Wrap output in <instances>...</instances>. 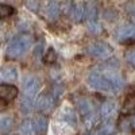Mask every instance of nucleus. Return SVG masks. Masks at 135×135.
I'll return each mask as SVG.
<instances>
[{"label": "nucleus", "mask_w": 135, "mask_h": 135, "mask_svg": "<svg viewBox=\"0 0 135 135\" xmlns=\"http://www.w3.org/2000/svg\"><path fill=\"white\" fill-rule=\"evenodd\" d=\"M32 126H34V131H35V134H41L43 135L45 132H46L47 130V119L45 116H35L32 120Z\"/></svg>", "instance_id": "nucleus-11"}, {"label": "nucleus", "mask_w": 135, "mask_h": 135, "mask_svg": "<svg viewBox=\"0 0 135 135\" xmlns=\"http://www.w3.org/2000/svg\"><path fill=\"white\" fill-rule=\"evenodd\" d=\"M60 4L57 2H47L45 4V15L46 18H49L50 20H55L60 15Z\"/></svg>", "instance_id": "nucleus-9"}, {"label": "nucleus", "mask_w": 135, "mask_h": 135, "mask_svg": "<svg viewBox=\"0 0 135 135\" xmlns=\"http://www.w3.org/2000/svg\"><path fill=\"white\" fill-rule=\"evenodd\" d=\"M86 135H95V134H86Z\"/></svg>", "instance_id": "nucleus-29"}, {"label": "nucleus", "mask_w": 135, "mask_h": 135, "mask_svg": "<svg viewBox=\"0 0 135 135\" xmlns=\"http://www.w3.org/2000/svg\"><path fill=\"white\" fill-rule=\"evenodd\" d=\"M88 83L92 88L99 89V91H111L112 88L107 80V77L103 73H97V72H92L91 74L88 76Z\"/></svg>", "instance_id": "nucleus-2"}, {"label": "nucleus", "mask_w": 135, "mask_h": 135, "mask_svg": "<svg viewBox=\"0 0 135 135\" xmlns=\"http://www.w3.org/2000/svg\"><path fill=\"white\" fill-rule=\"evenodd\" d=\"M37 107L42 112H50L54 107V97L50 93H42L37 100Z\"/></svg>", "instance_id": "nucleus-5"}, {"label": "nucleus", "mask_w": 135, "mask_h": 135, "mask_svg": "<svg viewBox=\"0 0 135 135\" xmlns=\"http://www.w3.org/2000/svg\"><path fill=\"white\" fill-rule=\"evenodd\" d=\"M84 16L86 18L88 22H95V20H96L97 8H96V4H95V3H88V4H85V14H84Z\"/></svg>", "instance_id": "nucleus-17"}, {"label": "nucleus", "mask_w": 135, "mask_h": 135, "mask_svg": "<svg viewBox=\"0 0 135 135\" xmlns=\"http://www.w3.org/2000/svg\"><path fill=\"white\" fill-rule=\"evenodd\" d=\"M19 132L22 135H34L35 134V131H34V126H32V120L22 122V124L19 127Z\"/></svg>", "instance_id": "nucleus-18"}, {"label": "nucleus", "mask_w": 135, "mask_h": 135, "mask_svg": "<svg viewBox=\"0 0 135 135\" xmlns=\"http://www.w3.org/2000/svg\"><path fill=\"white\" fill-rule=\"evenodd\" d=\"M26 6L30 7L32 11H35V9L39 7V3H38V2H26Z\"/></svg>", "instance_id": "nucleus-25"}, {"label": "nucleus", "mask_w": 135, "mask_h": 135, "mask_svg": "<svg viewBox=\"0 0 135 135\" xmlns=\"http://www.w3.org/2000/svg\"><path fill=\"white\" fill-rule=\"evenodd\" d=\"M43 60H45L46 64H54L55 60H57V53H55V50L54 49H49L46 51V54H45Z\"/></svg>", "instance_id": "nucleus-22"}, {"label": "nucleus", "mask_w": 135, "mask_h": 135, "mask_svg": "<svg viewBox=\"0 0 135 135\" xmlns=\"http://www.w3.org/2000/svg\"><path fill=\"white\" fill-rule=\"evenodd\" d=\"M18 95V89L14 85L9 84H3L0 85V101H11L14 100Z\"/></svg>", "instance_id": "nucleus-6"}, {"label": "nucleus", "mask_w": 135, "mask_h": 135, "mask_svg": "<svg viewBox=\"0 0 135 135\" xmlns=\"http://www.w3.org/2000/svg\"><path fill=\"white\" fill-rule=\"evenodd\" d=\"M115 109H116V104H115V101H112V100H107V101H104V103L101 104V108H100L101 116H103V118H109V116L114 115Z\"/></svg>", "instance_id": "nucleus-13"}, {"label": "nucleus", "mask_w": 135, "mask_h": 135, "mask_svg": "<svg viewBox=\"0 0 135 135\" xmlns=\"http://www.w3.org/2000/svg\"><path fill=\"white\" fill-rule=\"evenodd\" d=\"M77 103V108L80 115L84 118V120H91L95 118V109H93V104L91 103V100H88L85 97H80L76 100Z\"/></svg>", "instance_id": "nucleus-3"}, {"label": "nucleus", "mask_w": 135, "mask_h": 135, "mask_svg": "<svg viewBox=\"0 0 135 135\" xmlns=\"http://www.w3.org/2000/svg\"><path fill=\"white\" fill-rule=\"evenodd\" d=\"M132 126H134V128H135V119H134V122H132Z\"/></svg>", "instance_id": "nucleus-28"}, {"label": "nucleus", "mask_w": 135, "mask_h": 135, "mask_svg": "<svg viewBox=\"0 0 135 135\" xmlns=\"http://www.w3.org/2000/svg\"><path fill=\"white\" fill-rule=\"evenodd\" d=\"M111 51H112L111 47L107 43H103V42H95L88 46V53L96 58H107L109 57Z\"/></svg>", "instance_id": "nucleus-4"}, {"label": "nucleus", "mask_w": 135, "mask_h": 135, "mask_svg": "<svg viewBox=\"0 0 135 135\" xmlns=\"http://www.w3.org/2000/svg\"><path fill=\"white\" fill-rule=\"evenodd\" d=\"M126 61L135 68V46H131L126 50Z\"/></svg>", "instance_id": "nucleus-21"}, {"label": "nucleus", "mask_w": 135, "mask_h": 135, "mask_svg": "<svg viewBox=\"0 0 135 135\" xmlns=\"http://www.w3.org/2000/svg\"><path fill=\"white\" fill-rule=\"evenodd\" d=\"M88 27H89V30H91L93 34H97V32H100V30H101L100 25L97 23L96 20H95V22H88Z\"/></svg>", "instance_id": "nucleus-24"}, {"label": "nucleus", "mask_w": 135, "mask_h": 135, "mask_svg": "<svg viewBox=\"0 0 135 135\" xmlns=\"http://www.w3.org/2000/svg\"><path fill=\"white\" fill-rule=\"evenodd\" d=\"M116 131V127H115V123L112 120H105L101 123V126L99 127V132L100 135H112Z\"/></svg>", "instance_id": "nucleus-14"}, {"label": "nucleus", "mask_w": 135, "mask_h": 135, "mask_svg": "<svg viewBox=\"0 0 135 135\" xmlns=\"http://www.w3.org/2000/svg\"><path fill=\"white\" fill-rule=\"evenodd\" d=\"M14 8L11 6H7V4H0V19L2 18H7L9 15L14 14Z\"/></svg>", "instance_id": "nucleus-20"}, {"label": "nucleus", "mask_w": 135, "mask_h": 135, "mask_svg": "<svg viewBox=\"0 0 135 135\" xmlns=\"http://www.w3.org/2000/svg\"><path fill=\"white\" fill-rule=\"evenodd\" d=\"M31 108H32V101H31V99L30 97H25L23 100H22V103H20V109H22V112H30L31 111Z\"/></svg>", "instance_id": "nucleus-23"}, {"label": "nucleus", "mask_w": 135, "mask_h": 135, "mask_svg": "<svg viewBox=\"0 0 135 135\" xmlns=\"http://www.w3.org/2000/svg\"><path fill=\"white\" fill-rule=\"evenodd\" d=\"M16 76H18V72L12 65H7L0 69V80L3 81H14Z\"/></svg>", "instance_id": "nucleus-10"}, {"label": "nucleus", "mask_w": 135, "mask_h": 135, "mask_svg": "<svg viewBox=\"0 0 135 135\" xmlns=\"http://www.w3.org/2000/svg\"><path fill=\"white\" fill-rule=\"evenodd\" d=\"M23 86H25V93L28 97H31L34 95H37V92L39 91L41 84H39V80L37 77H27L23 83Z\"/></svg>", "instance_id": "nucleus-7"}, {"label": "nucleus", "mask_w": 135, "mask_h": 135, "mask_svg": "<svg viewBox=\"0 0 135 135\" xmlns=\"http://www.w3.org/2000/svg\"><path fill=\"white\" fill-rule=\"evenodd\" d=\"M122 112L124 115H131L135 112V95H130L126 99L124 104H123V108H122Z\"/></svg>", "instance_id": "nucleus-15"}, {"label": "nucleus", "mask_w": 135, "mask_h": 135, "mask_svg": "<svg viewBox=\"0 0 135 135\" xmlns=\"http://www.w3.org/2000/svg\"><path fill=\"white\" fill-rule=\"evenodd\" d=\"M64 120H66L69 124H72V126H74L76 124V114L70 109V108H66V109H64Z\"/></svg>", "instance_id": "nucleus-19"}, {"label": "nucleus", "mask_w": 135, "mask_h": 135, "mask_svg": "<svg viewBox=\"0 0 135 135\" xmlns=\"http://www.w3.org/2000/svg\"><path fill=\"white\" fill-rule=\"evenodd\" d=\"M31 43H32V38L30 35H27V34L15 37L9 42L8 47H7V58H9V60L19 58L20 55H23L28 50Z\"/></svg>", "instance_id": "nucleus-1"}, {"label": "nucleus", "mask_w": 135, "mask_h": 135, "mask_svg": "<svg viewBox=\"0 0 135 135\" xmlns=\"http://www.w3.org/2000/svg\"><path fill=\"white\" fill-rule=\"evenodd\" d=\"M70 14H72V16L76 22H80L84 18V14H85V4L84 3H73Z\"/></svg>", "instance_id": "nucleus-12"}, {"label": "nucleus", "mask_w": 135, "mask_h": 135, "mask_svg": "<svg viewBox=\"0 0 135 135\" xmlns=\"http://www.w3.org/2000/svg\"><path fill=\"white\" fill-rule=\"evenodd\" d=\"M128 8H130L128 14H130V15H131V18L135 20V6H134V4H131V6H128Z\"/></svg>", "instance_id": "nucleus-26"}, {"label": "nucleus", "mask_w": 135, "mask_h": 135, "mask_svg": "<svg viewBox=\"0 0 135 135\" xmlns=\"http://www.w3.org/2000/svg\"><path fill=\"white\" fill-rule=\"evenodd\" d=\"M41 49H42V45L38 43V46H37V49H35V55H37V57L41 54Z\"/></svg>", "instance_id": "nucleus-27"}, {"label": "nucleus", "mask_w": 135, "mask_h": 135, "mask_svg": "<svg viewBox=\"0 0 135 135\" xmlns=\"http://www.w3.org/2000/svg\"><path fill=\"white\" fill-rule=\"evenodd\" d=\"M116 37L119 41H128V39H134L135 38V25H126L122 26L118 32Z\"/></svg>", "instance_id": "nucleus-8"}, {"label": "nucleus", "mask_w": 135, "mask_h": 135, "mask_svg": "<svg viewBox=\"0 0 135 135\" xmlns=\"http://www.w3.org/2000/svg\"><path fill=\"white\" fill-rule=\"evenodd\" d=\"M14 119L9 115H0V132H7L12 128Z\"/></svg>", "instance_id": "nucleus-16"}]
</instances>
